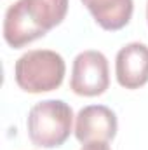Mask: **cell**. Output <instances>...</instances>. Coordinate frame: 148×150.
<instances>
[{
  "instance_id": "obj_1",
  "label": "cell",
  "mask_w": 148,
  "mask_h": 150,
  "mask_svg": "<svg viewBox=\"0 0 148 150\" xmlns=\"http://www.w3.org/2000/svg\"><path fill=\"white\" fill-rule=\"evenodd\" d=\"M68 12V0H18L5 11L4 40L21 49L61 25Z\"/></svg>"
},
{
  "instance_id": "obj_2",
  "label": "cell",
  "mask_w": 148,
  "mask_h": 150,
  "mask_svg": "<svg viewBox=\"0 0 148 150\" xmlns=\"http://www.w3.org/2000/svg\"><path fill=\"white\" fill-rule=\"evenodd\" d=\"M66 72L65 59L51 49H33L25 52L14 67L16 84L32 94L49 93L63 84Z\"/></svg>"
},
{
  "instance_id": "obj_3",
  "label": "cell",
  "mask_w": 148,
  "mask_h": 150,
  "mask_svg": "<svg viewBox=\"0 0 148 150\" xmlns=\"http://www.w3.org/2000/svg\"><path fill=\"white\" fill-rule=\"evenodd\" d=\"M73 112L63 100H45L32 107L26 119L28 136L40 149L61 147L72 133Z\"/></svg>"
},
{
  "instance_id": "obj_4",
  "label": "cell",
  "mask_w": 148,
  "mask_h": 150,
  "mask_svg": "<svg viewBox=\"0 0 148 150\" xmlns=\"http://www.w3.org/2000/svg\"><path fill=\"white\" fill-rule=\"evenodd\" d=\"M110 86L108 59L99 51H84L73 59L70 89L78 96H99Z\"/></svg>"
},
{
  "instance_id": "obj_5",
  "label": "cell",
  "mask_w": 148,
  "mask_h": 150,
  "mask_svg": "<svg viewBox=\"0 0 148 150\" xmlns=\"http://www.w3.org/2000/svg\"><path fill=\"white\" fill-rule=\"evenodd\" d=\"M117 115L105 105H89L77 113L75 136L80 143L105 142L108 143L117 134Z\"/></svg>"
},
{
  "instance_id": "obj_6",
  "label": "cell",
  "mask_w": 148,
  "mask_h": 150,
  "mask_svg": "<svg viewBox=\"0 0 148 150\" xmlns=\"http://www.w3.org/2000/svg\"><path fill=\"white\" fill-rule=\"evenodd\" d=\"M117 82L125 89H140L148 82V45L131 42L115 58Z\"/></svg>"
},
{
  "instance_id": "obj_7",
  "label": "cell",
  "mask_w": 148,
  "mask_h": 150,
  "mask_svg": "<svg viewBox=\"0 0 148 150\" xmlns=\"http://www.w3.org/2000/svg\"><path fill=\"white\" fill-rule=\"evenodd\" d=\"M96 23L108 32L122 30L132 18V0H82Z\"/></svg>"
},
{
  "instance_id": "obj_8",
  "label": "cell",
  "mask_w": 148,
  "mask_h": 150,
  "mask_svg": "<svg viewBox=\"0 0 148 150\" xmlns=\"http://www.w3.org/2000/svg\"><path fill=\"white\" fill-rule=\"evenodd\" d=\"M80 150H111V149L105 142H92V143H85Z\"/></svg>"
},
{
  "instance_id": "obj_9",
  "label": "cell",
  "mask_w": 148,
  "mask_h": 150,
  "mask_svg": "<svg viewBox=\"0 0 148 150\" xmlns=\"http://www.w3.org/2000/svg\"><path fill=\"white\" fill-rule=\"evenodd\" d=\"M147 19H148V4H147Z\"/></svg>"
}]
</instances>
